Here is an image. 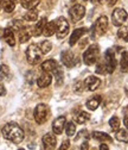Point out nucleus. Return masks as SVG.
<instances>
[{"label":"nucleus","mask_w":128,"mask_h":150,"mask_svg":"<svg viewBox=\"0 0 128 150\" xmlns=\"http://www.w3.org/2000/svg\"><path fill=\"white\" fill-rule=\"evenodd\" d=\"M43 144L45 149H55V146L57 144V139L52 134H46L43 137Z\"/></svg>","instance_id":"16"},{"label":"nucleus","mask_w":128,"mask_h":150,"mask_svg":"<svg viewBox=\"0 0 128 150\" xmlns=\"http://www.w3.org/2000/svg\"><path fill=\"white\" fill-rule=\"evenodd\" d=\"M1 6H3V8H4L5 12L11 13L14 10V7H15L14 0H3V5Z\"/></svg>","instance_id":"27"},{"label":"nucleus","mask_w":128,"mask_h":150,"mask_svg":"<svg viewBox=\"0 0 128 150\" xmlns=\"http://www.w3.org/2000/svg\"><path fill=\"white\" fill-rule=\"evenodd\" d=\"M69 145H70V142H69V141H65V142L62 143V146H61L59 149H61V150H63V149H69Z\"/></svg>","instance_id":"36"},{"label":"nucleus","mask_w":128,"mask_h":150,"mask_svg":"<svg viewBox=\"0 0 128 150\" xmlns=\"http://www.w3.org/2000/svg\"><path fill=\"white\" fill-rule=\"evenodd\" d=\"M107 29H108V18H107L106 16L100 17L99 19L95 22L94 28H93L94 32H95L97 36H103V35L106 33Z\"/></svg>","instance_id":"9"},{"label":"nucleus","mask_w":128,"mask_h":150,"mask_svg":"<svg viewBox=\"0 0 128 150\" xmlns=\"http://www.w3.org/2000/svg\"><path fill=\"white\" fill-rule=\"evenodd\" d=\"M57 68H58V63L55 60H46L41 66V69L46 73H53V71H56Z\"/></svg>","instance_id":"13"},{"label":"nucleus","mask_w":128,"mask_h":150,"mask_svg":"<svg viewBox=\"0 0 128 150\" xmlns=\"http://www.w3.org/2000/svg\"><path fill=\"white\" fill-rule=\"evenodd\" d=\"M84 85L87 86V88L89 91H96L100 87V85H101V80L99 78H96V76H89L85 80Z\"/></svg>","instance_id":"15"},{"label":"nucleus","mask_w":128,"mask_h":150,"mask_svg":"<svg viewBox=\"0 0 128 150\" xmlns=\"http://www.w3.org/2000/svg\"><path fill=\"white\" fill-rule=\"evenodd\" d=\"M93 137L96 141H100V142H112V137L111 136H109L108 134H106V132H100V131H94Z\"/></svg>","instance_id":"21"},{"label":"nucleus","mask_w":128,"mask_h":150,"mask_svg":"<svg viewBox=\"0 0 128 150\" xmlns=\"http://www.w3.org/2000/svg\"><path fill=\"white\" fill-rule=\"evenodd\" d=\"M45 24H46V18H42V19H41L39 22H37V24L34 25L32 35H33L34 37H38V36L43 35V30H44Z\"/></svg>","instance_id":"18"},{"label":"nucleus","mask_w":128,"mask_h":150,"mask_svg":"<svg viewBox=\"0 0 128 150\" xmlns=\"http://www.w3.org/2000/svg\"><path fill=\"white\" fill-rule=\"evenodd\" d=\"M118 3V0H108V5L109 6H113V5H115Z\"/></svg>","instance_id":"37"},{"label":"nucleus","mask_w":128,"mask_h":150,"mask_svg":"<svg viewBox=\"0 0 128 150\" xmlns=\"http://www.w3.org/2000/svg\"><path fill=\"white\" fill-rule=\"evenodd\" d=\"M56 36L58 40H62L69 33V23L66 22V19L64 17H59L56 21Z\"/></svg>","instance_id":"4"},{"label":"nucleus","mask_w":128,"mask_h":150,"mask_svg":"<svg viewBox=\"0 0 128 150\" xmlns=\"http://www.w3.org/2000/svg\"><path fill=\"white\" fill-rule=\"evenodd\" d=\"M23 28H24V24H23L22 21H13V23H12V30L20 31Z\"/></svg>","instance_id":"34"},{"label":"nucleus","mask_w":128,"mask_h":150,"mask_svg":"<svg viewBox=\"0 0 128 150\" xmlns=\"http://www.w3.org/2000/svg\"><path fill=\"white\" fill-rule=\"evenodd\" d=\"M81 148H82V149H88V143H87V142H85V143H83Z\"/></svg>","instance_id":"40"},{"label":"nucleus","mask_w":128,"mask_h":150,"mask_svg":"<svg viewBox=\"0 0 128 150\" xmlns=\"http://www.w3.org/2000/svg\"><path fill=\"white\" fill-rule=\"evenodd\" d=\"M65 124H66V120H65V117H58L53 120L52 123V130H53V134L56 135H61L63 132V129L65 127Z\"/></svg>","instance_id":"11"},{"label":"nucleus","mask_w":128,"mask_h":150,"mask_svg":"<svg viewBox=\"0 0 128 150\" xmlns=\"http://www.w3.org/2000/svg\"><path fill=\"white\" fill-rule=\"evenodd\" d=\"M37 18H38V11L34 10V8L29 10V12H26L25 16H24V19L26 22H36Z\"/></svg>","instance_id":"23"},{"label":"nucleus","mask_w":128,"mask_h":150,"mask_svg":"<svg viewBox=\"0 0 128 150\" xmlns=\"http://www.w3.org/2000/svg\"><path fill=\"white\" fill-rule=\"evenodd\" d=\"M43 57V52L37 44H31L26 49V59L30 64H37Z\"/></svg>","instance_id":"2"},{"label":"nucleus","mask_w":128,"mask_h":150,"mask_svg":"<svg viewBox=\"0 0 128 150\" xmlns=\"http://www.w3.org/2000/svg\"><path fill=\"white\" fill-rule=\"evenodd\" d=\"M4 40L6 41V43L10 45V47H14L15 45V38H14V33H13V30L7 28L4 30Z\"/></svg>","instance_id":"17"},{"label":"nucleus","mask_w":128,"mask_h":150,"mask_svg":"<svg viewBox=\"0 0 128 150\" xmlns=\"http://www.w3.org/2000/svg\"><path fill=\"white\" fill-rule=\"evenodd\" d=\"M89 119H90V115L88 113V112H84V111L80 112V113L77 115V117H76V122H77L78 124H84V123H87Z\"/></svg>","instance_id":"28"},{"label":"nucleus","mask_w":128,"mask_h":150,"mask_svg":"<svg viewBox=\"0 0 128 150\" xmlns=\"http://www.w3.org/2000/svg\"><path fill=\"white\" fill-rule=\"evenodd\" d=\"M52 81V76L50 73H46V71H43V74L37 79V85L41 87V88H44V87H48Z\"/></svg>","instance_id":"14"},{"label":"nucleus","mask_w":128,"mask_h":150,"mask_svg":"<svg viewBox=\"0 0 128 150\" xmlns=\"http://www.w3.org/2000/svg\"><path fill=\"white\" fill-rule=\"evenodd\" d=\"M118 37L120 40L125 41V42H128V26L127 25H121L119 31H118Z\"/></svg>","instance_id":"26"},{"label":"nucleus","mask_w":128,"mask_h":150,"mask_svg":"<svg viewBox=\"0 0 128 150\" xmlns=\"http://www.w3.org/2000/svg\"><path fill=\"white\" fill-rule=\"evenodd\" d=\"M61 57H62V63L68 68H71L76 64V56L74 55V52L63 51L61 54Z\"/></svg>","instance_id":"10"},{"label":"nucleus","mask_w":128,"mask_h":150,"mask_svg":"<svg viewBox=\"0 0 128 150\" xmlns=\"http://www.w3.org/2000/svg\"><path fill=\"white\" fill-rule=\"evenodd\" d=\"M39 48H41L43 55H45V54H49V52H50V50L52 49V44H51L50 41H44V42L41 43Z\"/></svg>","instance_id":"32"},{"label":"nucleus","mask_w":128,"mask_h":150,"mask_svg":"<svg viewBox=\"0 0 128 150\" xmlns=\"http://www.w3.org/2000/svg\"><path fill=\"white\" fill-rule=\"evenodd\" d=\"M83 1H88V0H83Z\"/></svg>","instance_id":"43"},{"label":"nucleus","mask_w":128,"mask_h":150,"mask_svg":"<svg viewBox=\"0 0 128 150\" xmlns=\"http://www.w3.org/2000/svg\"><path fill=\"white\" fill-rule=\"evenodd\" d=\"M120 67H121V71L122 73H127L128 71V52L127 51H123L121 54Z\"/></svg>","instance_id":"22"},{"label":"nucleus","mask_w":128,"mask_h":150,"mask_svg":"<svg viewBox=\"0 0 128 150\" xmlns=\"http://www.w3.org/2000/svg\"><path fill=\"white\" fill-rule=\"evenodd\" d=\"M65 131H66V135L68 136H74L76 132V125L74 122H69L68 124H65Z\"/></svg>","instance_id":"31"},{"label":"nucleus","mask_w":128,"mask_h":150,"mask_svg":"<svg viewBox=\"0 0 128 150\" xmlns=\"http://www.w3.org/2000/svg\"><path fill=\"white\" fill-rule=\"evenodd\" d=\"M109 148H108V145L107 144H101L100 145V150H108Z\"/></svg>","instance_id":"38"},{"label":"nucleus","mask_w":128,"mask_h":150,"mask_svg":"<svg viewBox=\"0 0 128 150\" xmlns=\"http://www.w3.org/2000/svg\"><path fill=\"white\" fill-rule=\"evenodd\" d=\"M123 124H125V126L128 129V115L125 117V119H123Z\"/></svg>","instance_id":"39"},{"label":"nucleus","mask_w":128,"mask_h":150,"mask_svg":"<svg viewBox=\"0 0 128 150\" xmlns=\"http://www.w3.org/2000/svg\"><path fill=\"white\" fill-rule=\"evenodd\" d=\"M91 1H93L94 4H101V3H102V0H91Z\"/></svg>","instance_id":"41"},{"label":"nucleus","mask_w":128,"mask_h":150,"mask_svg":"<svg viewBox=\"0 0 128 150\" xmlns=\"http://www.w3.org/2000/svg\"><path fill=\"white\" fill-rule=\"evenodd\" d=\"M38 3H39V0H22V6L24 8L31 10V8H34L37 6Z\"/></svg>","instance_id":"29"},{"label":"nucleus","mask_w":128,"mask_h":150,"mask_svg":"<svg viewBox=\"0 0 128 150\" xmlns=\"http://www.w3.org/2000/svg\"><path fill=\"white\" fill-rule=\"evenodd\" d=\"M49 118V107L45 104H39L34 108V120L38 124H44Z\"/></svg>","instance_id":"5"},{"label":"nucleus","mask_w":128,"mask_h":150,"mask_svg":"<svg viewBox=\"0 0 128 150\" xmlns=\"http://www.w3.org/2000/svg\"><path fill=\"white\" fill-rule=\"evenodd\" d=\"M1 134L4 138L11 141L14 144H19L24 139V131L17 123H7L3 127Z\"/></svg>","instance_id":"1"},{"label":"nucleus","mask_w":128,"mask_h":150,"mask_svg":"<svg viewBox=\"0 0 128 150\" xmlns=\"http://www.w3.org/2000/svg\"><path fill=\"white\" fill-rule=\"evenodd\" d=\"M10 74V69L6 64H1L0 66V79H5Z\"/></svg>","instance_id":"33"},{"label":"nucleus","mask_w":128,"mask_h":150,"mask_svg":"<svg viewBox=\"0 0 128 150\" xmlns=\"http://www.w3.org/2000/svg\"><path fill=\"white\" fill-rule=\"evenodd\" d=\"M104 64L107 67L108 74H112L116 68V60H115V52L113 49H108L104 54Z\"/></svg>","instance_id":"6"},{"label":"nucleus","mask_w":128,"mask_h":150,"mask_svg":"<svg viewBox=\"0 0 128 150\" xmlns=\"http://www.w3.org/2000/svg\"><path fill=\"white\" fill-rule=\"evenodd\" d=\"M19 32V42L20 43H25V42H27L29 40H30V37H31V32L29 31V29L27 28H23L20 31H18Z\"/></svg>","instance_id":"24"},{"label":"nucleus","mask_w":128,"mask_h":150,"mask_svg":"<svg viewBox=\"0 0 128 150\" xmlns=\"http://www.w3.org/2000/svg\"><path fill=\"white\" fill-rule=\"evenodd\" d=\"M116 139L119 142L128 143V131L127 130H123V129H119L116 131Z\"/></svg>","instance_id":"25"},{"label":"nucleus","mask_w":128,"mask_h":150,"mask_svg":"<svg viewBox=\"0 0 128 150\" xmlns=\"http://www.w3.org/2000/svg\"><path fill=\"white\" fill-rule=\"evenodd\" d=\"M128 18V14L126 10L123 8H115L113 14H112V22L115 26H121Z\"/></svg>","instance_id":"8"},{"label":"nucleus","mask_w":128,"mask_h":150,"mask_svg":"<svg viewBox=\"0 0 128 150\" xmlns=\"http://www.w3.org/2000/svg\"><path fill=\"white\" fill-rule=\"evenodd\" d=\"M1 5H3V0H0V7H1Z\"/></svg>","instance_id":"42"},{"label":"nucleus","mask_w":128,"mask_h":150,"mask_svg":"<svg viewBox=\"0 0 128 150\" xmlns=\"http://www.w3.org/2000/svg\"><path fill=\"white\" fill-rule=\"evenodd\" d=\"M53 33H56V23L55 22H46L45 26H44V30H43V35L45 37H50L52 36Z\"/></svg>","instance_id":"19"},{"label":"nucleus","mask_w":128,"mask_h":150,"mask_svg":"<svg viewBox=\"0 0 128 150\" xmlns=\"http://www.w3.org/2000/svg\"><path fill=\"white\" fill-rule=\"evenodd\" d=\"M109 125H111V129L114 131V132H116V131L120 129V125H121V122L118 117H112L111 120H109Z\"/></svg>","instance_id":"30"},{"label":"nucleus","mask_w":128,"mask_h":150,"mask_svg":"<svg viewBox=\"0 0 128 150\" xmlns=\"http://www.w3.org/2000/svg\"><path fill=\"white\" fill-rule=\"evenodd\" d=\"M69 16H70V18H71V21L74 22V23H76V22L81 21L82 18L85 16V7H84L83 5L76 4V5H74V6L70 8Z\"/></svg>","instance_id":"7"},{"label":"nucleus","mask_w":128,"mask_h":150,"mask_svg":"<svg viewBox=\"0 0 128 150\" xmlns=\"http://www.w3.org/2000/svg\"><path fill=\"white\" fill-rule=\"evenodd\" d=\"M101 101H102V98H101L100 96H96V97L91 98V99H89V100L87 101V107H88L89 110H91V111H95V110L100 106Z\"/></svg>","instance_id":"20"},{"label":"nucleus","mask_w":128,"mask_h":150,"mask_svg":"<svg viewBox=\"0 0 128 150\" xmlns=\"http://www.w3.org/2000/svg\"><path fill=\"white\" fill-rule=\"evenodd\" d=\"M85 32H87V29H85V28H80V29H76L75 31H72V35H71V37H70L69 44H70L71 47L75 45Z\"/></svg>","instance_id":"12"},{"label":"nucleus","mask_w":128,"mask_h":150,"mask_svg":"<svg viewBox=\"0 0 128 150\" xmlns=\"http://www.w3.org/2000/svg\"><path fill=\"white\" fill-rule=\"evenodd\" d=\"M99 55H100V50H99V45L97 44H93L90 45L83 54V62L87 66H91L95 64L99 60Z\"/></svg>","instance_id":"3"},{"label":"nucleus","mask_w":128,"mask_h":150,"mask_svg":"<svg viewBox=\"0 0 128 150\" xmlns=\"http://www.w3.org/2000/svg\"><path fill=\"white\" fill-rule=\"evenodd\" d=\"M6 94V88L3 82H0V96H5Z\"/></svg>","instance_id":"35"}]
</instances>
